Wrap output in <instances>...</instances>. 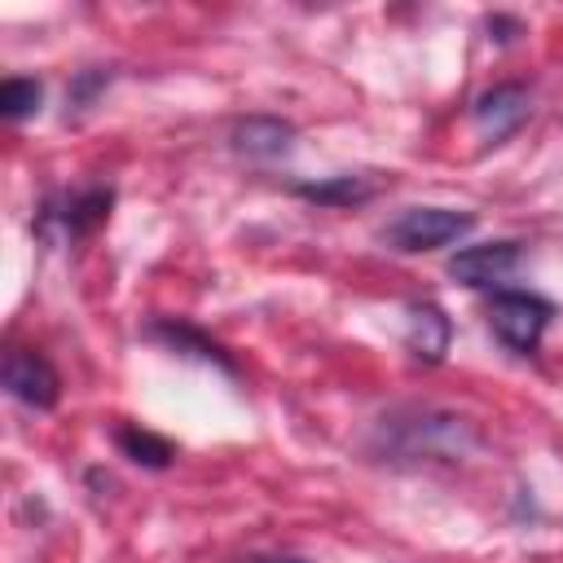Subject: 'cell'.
I'll return each instance as SVG.
<instances>
[{
	"label": "cell",
	"instance_id": "6da1fadb",
	"mask_svg": "<svg viewBox=\"0 0 563 563\" xmlns=\"http://www.w3.org/2000/svg\"><path fill=\"white\" fill-rule=\"evenodd\" d=\"M114 207V189L110 185H92V189H75V194H53L40 207V233L57 238V242H79L88 233H97L110 220Z\"/></svg>",
	"mask_w": 563,
	"mask_h": 563
},
{
	"label": "cell",
	"instance_id": "7a4b0ae2",
	"mask_svg": "<svg viewBox=\"0 0 563 563\" xmlns=\"http://www.w3.org/2000/svg\"><path fill=\"white\" fill-rule=\"evenodd\" d=\"M475 229V216L471 211H449V207H409V211H400L387 229H383V238H387V246H396V251H440V246H449V242H457V238H466Z\"/></svg>",
	"mask_w": 563,
	"mask_h": 563
},
{
	"label": "cell",
	"instance_id": "3957f363",
	"mask_svg": "<svg viewBox=\"0 0 563 563\" xmlns=\"http://www.w3.org/2000/svg\"><path fill=\"white\" fill-rule=\"evenodd\" d=\"M550 317H554V308L541 295H532V290H497L488 299V325H493V334L510 352H519V356L537 352Z\"/></svg>",
	"mask_w": 563,
	"mask_h": 563
},
{
	"label": "cell",
	"instance_id": "277c9868",
	"mask_svg": "<svg viewBox=\"0 0 563 563\" xmlns=\"http://www.w3.org/2000/svg\"><path fill=\"white\" fill-rule=\"evenodd\" d=\"M0 378H4V391L31 409H53L57 396H62V383H57V369L31 352V347H9L4 352V365H0Z\"/></svg>",
	"mask_w": 563,
	"mask_h": 563
},
{
	"label": "cell",
	"instance_id": "5b68a950",
	"mask_svg": "<svg viewBox=\"0 0 563 563\" xmlns=\"http://www.w3.org/2000/svg\"><path fill=\"white\" fill-rule=\"evenodd\" d=\"M523 260V242H479V246H462L453 260H449V277L471 286V290H484V286H497L506 282Z\"/></svg>",
	"mask_w": 563,
	"mask_h": 563
},
{
	"label": "cell",
	"instance_id": "8992f818",
	"mask_svg": "<svg viewBox=\"0 0 563 563\" xmlns=\"http://www.w3.org/2000/svg\"><path fill=\"white\" fill-rule=\"evenodd\" d=\"M528 88L523 84H493L488 92L475 97L471 106V119H475V132L484 141H506L510 132H519V123L528 119Z\"/></svg>",
	"mask_w": 563,
	"mask_h": 563
},
{
	"label": "cell",
	"instance_id": "52a82bcc",
	"mask_svg": "<svg viewBox=\"0 0 563 563\" xmlns=\"http://www.w3.org/2000/svg\"><path fill=\"white\" fill-rule=\"evenodd\" d=\"M145 339L163 343V347H167V352H176V356H194V361H202V365H216V369H224V374H238L233 356H229L211 334H202V330H198V325H189V321L154 317V321L145 325Z\"/></svg>",
	"mask_w": 563,
	"mask_h": 563
},
{
	"label": "cell",
	"instance_id": "ba28073f",
	"mask_svg": "<svg viewBox=\"0 0 563 563\" xmlns=\"http://www.w3.org/2000/svg\"><path fill=\"white\" fill-rule=\"evenodd\" d=\"M449 334H453V325H449V317L435 308V303H409V317H405V343H409V352L418 356V361H427V365H435L444 352H449Z\"/></svg>",
	"mask_w": 563,
	"mask_h": 563
},
{
	"label": "cell",
	"instance_id": "9c48e42d",
	"mask_svg": "<svg viewBox=\"0 0 563 563\" xmlns=\"http://www.w3.org/2000/svg\"><path fill=\"white\" fill-rule=\"evenodd\" d=\"M290 136H295V128L282 123V119H273V114H255V119H242L233 128L238 154H251V158H277V154H286L290 150Z\"/></svg>",
	"mask_w": 563,
	"mask_h": 563
},
{
	"label": "cell",
	"instance_id": "30bf717a",
	"mask_svg": "<svg viewBox=\"0 0 563 563\" xmlns=\"http://www.w3.org/2000/svg\"><path fill=\"white\" fill-rule=\"evenodd\" d=\"M299 198L317 202V207H356V202H369L374 198V185L365 176H330V180H303L295 185Z\"/></svg>",
	"mask_w": 563,
	"mask_h": 563
},
{
	"label": "cell",
	"instance_id": "8fae6325",
	"mask_svg": "<svg viewBox=\"0 0 563 563\" xmlns=\"http://www.w3.org/2000/svg\"><path fill=\"white\" fill-rule=\"evenodd\" d=\"M119 453L128 457V462H136V466H150V471H163V466H172V457H176V449L163 440V435H154V431H145V427H136V422H128V427H119Z\"/></svg>",
	"mask_w": 563,
	"mask_h": 563
},
{
	"label": "cell",
	"instance_id": "7c38bea8",
	"mask_svg": "<svg viewBox=\"0 0 563 563\" xmlns=\"http://www.w3.org/2000/svg\"><path fill=\"white\" fill-rule=\"evenodd\" d=\"M40 97H44L40 79H4L0 84V114L9 123H18V119H26V114L40 110Z\"/></svg>",
	"mask_w": 563,
	"mask_h": 563
},
{
	"label": "cell",
	"instance_id": "4fadbf2b",
	"mask_svg": "<svg viewBox=\"0 0 563 563\" xmlns=\"http://www.w3.org/2000/svg\"><path fill=\"white\" fill-rule=\"evenodd\" d=\"M106 79H110V75H106V70H84V75H79V79H75V88H70V92H66V97H70V101H75V106H84V101H88V97H92V92H97V88H101V84H106Z\"/></svg>",
	"mask_w": 563,
	"mask_h": 563
},
{
	"label": "cell",
	"instance_id": "5bb4252c",
	"mask_svg": "<svg viewBox=\"0 0 563 563\" xmlns=\"http://www.w3.org/2000/svg\"><path fill=\"white\" fill-rule=\"evenodd\" d=\"M238 563H308V559H295V554H246Z\"/></svg>",
	"mask_w": 563,
	"mask_h": 563
}]
</instances>
